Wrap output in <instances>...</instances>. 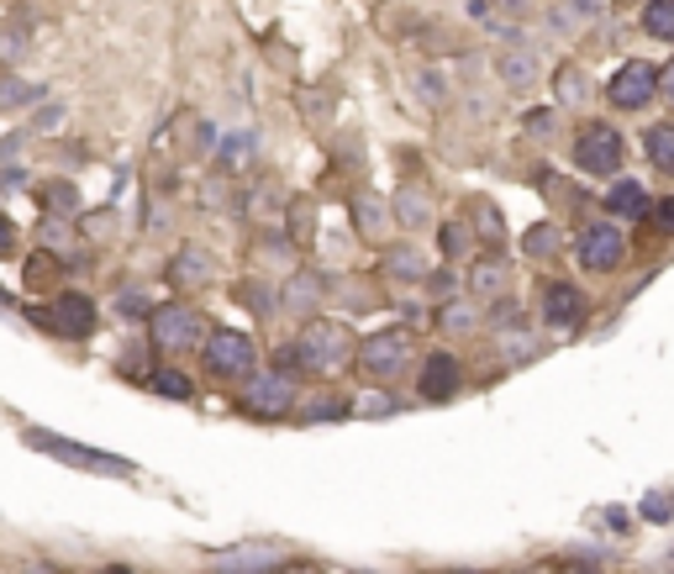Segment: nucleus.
Listing matches in <instances>:
<instances>
[{
  "label": "nucleus",
  "instance_id": "obj_1",
  "mask_svg": "<svg viewBox=\"0 0 674 574\" xmlns=\"http://www.w3.org/2000/svg\"><path fill=\"white\" fill-rule=\"evenodd\" d=\"M354 327L348 322H333V316H306V327L295 343H280V354H274V369L280 375H312V380L333 385L343 380L348 369H354Z\"/></svg>",
  "mask_w": 674,
  "mask_h": 574
},
{
  "label": "nucleus",
  "instance_id": "obj_2",
  "mask_svg": "<svg viewBox=\"0 0 674 574\" xmlns=\"http://www.w3.org/2000/svg\"><path fill=\"white\" fill-rule=\"evenodd\" d=\"M22 322L26 327H37V333L48 337H64V343H90L100 327V306L85 295V290H53L48 306H32V301H22Z\"/></svg>",
  "mask_w": 674,
  "mask_h": 574
},
{
  "label": "nucleus",
  "instance_id": "obj_3",
  "mask_svg": "<svg viewBox=\"0 0 674 574\" xmlns=\"http://www.w3.org/2000/svg\"><path fill=\"white\" fill-rule=\"evenodd\" d=\"M143 327H148V348L164 354V359L195 354V348L206 343V333H211V322H206L200 306H191V301H164V306H153Z\"/></svg>",
  "mask_w": 674,
  "mask_h": 574
},
{
  "label": "nucleus",
  "instance_id": "obj_4",
  "mask_svg": "<svg viewBox=\"0 0 674 574\" xmlns=\"http://www.w3.org/2000/svg\"><path fill=\"white\" fill-rule=\"evenodd\" d=\"M354 364H359L363 380L385 390V385H395L411 364H416V337H411V327H401V322H395V327H380V333H369L359 348H354Z\"/></svg>",
  "mask_w": 674,
  "mask_h": 574
},
{
  "label": "nucleus",
  "instance_id": "obj_5",
  "mask_svg": "<svg viewBox=\"0 0 674 574\" xmlns=\"http://www.w3.org/2000/svg\"><path fill=\"white\" fill-rule=\"evenodd\" d=\"M22 443L26 448H37V454L58 458L64 469H85V475H117V479H132L138 475V464L121 454H106V448H90V443H74V437H58L48 427H22Z\"/></svg>",
  "mask_w": 674,
  "mask_h": 574
},
{
  "label": "nucleus",
  "instance_id": "obj_6",
  "mask_svg": "<svg viewBox=\"0 0 674 574\" xmlns=\"http://www.w3.org/2000/svg\"><path fill=\"white\" fill-rule=\"evenodd\" d=\"M195 354H200V369L221 385H242L259 369V343L248 333H238V327H211Z\"/></svg>",
  "mask_w": 674,
  "mask_h": 574
},
{
  "label": "nucleus",
  "instance_id": "obj_7",
  "mask_svg": "<svg viewBox=\"0 0 674 574\" xmlns=\"http://www.w3.org/2000/svg\"><path fill=\"white\" fill-rule=\"evenodd\" d=\"M238 411L253 422H285L290 411H301V385H295V375H280V369H253L242 380Z\"/></svg>",
  "mask_w": 674,
  "mask_h": 574
},
{
  "label": "nucleus",
  "instance_id": "obj_8",
  "mask_svg": "<svg viewBox=\"0 0 674 574\" xmlns=\"http://www.w3.org/2000/svg\"><path fill=\"white\" fill-rule=\"evenodd\" d=\"M627 159V143L622 132L611 127V121H585L575 132V164L579 174H596V180H611Z\"/></svg>",
  "mask_w": 674,
  "mask_h": 574
},
{
  "label": "nucleus",
  "instance_id": "obj_9",
  "mask_svg": "<svg viewBox=\"0 0 674 574\" xmlns=\"http://www.w3.org/2000/svg\"><path fill=\"white\" fill-rule=\"evenodd\" d=\"M575 259H579V269H590V274L622 269V259H627L622 227H611V221H585L575 238Z\"/></svg>",
  "mask_w": 674,
  "mask_h": 574
},
{
  "label": "nucleus",
  "instance_id": "obj_10",
  "mask_svg": "<svg viewBox=\"0 0 674 574\" xmlns=\"http://www.w3.org/2000/svg\"><path fill=\"white\" fill-rule=\"evenodd\" d=\"M659 96V69H653L649 58H627L622 69L611 74V85H606V100L617 106V111H638V106H649Z\"/></svg>",
  "mask_w": 674,
  "mask_h": 574
},
{
  "label": "nucleus",
  "instance_id": "obj_11",
  "mask_svg": "<svg viewBox=\"0 0 674 574\" xmlns=\"http://www.w3.org/2000/svg\"><path fill=\"white\" fill-rule=\"evenodd\" d=\"M217 574H285L290 570V553L280 543H238L211 559Z\"/></svg>",
  "mask_w": 674,
  "mask_h": 574
},
{
  "label": "nucleus",
  "instance_id": "obj_12",
  "mask_svg": "<svg viewBox=\"0 0 674 574\" xmlns=\"http://www.w3.org/2000/svg\"><path fill=\"white\" fill-rule=\"evenodd\" d=\"M537 312L554 333H569L585 322V290H575L569 280H543L537 285Z\"/></svg>",
  "mask_w": 674,
  "mask_h": 574
},
{
  "label": "nucleus",
  "instance_id": "obj_13",
  "mask_svg": "<svg viewBox=\"0 0 674 574\" xmlns=\"http://www.w3.org/2000/svg\"><path fill=\"white\" fill-rule=\"evenodd\" d=\"M164 280L174 290H206L217 280V259H211V248H200V242H180L164 263Z\"/></svg>",
  "mask_w": 674,
  "mask_h": 574
},
{
  "label": "nucleus",
  "instance_id": "obj_14",
  "mask_svg": "<svg viewBox=\"0 0 674 574\" xmlns=\"http://www.w3.org/2000/svg\"><path fill=\"white\" fill-rule=\"evenodd\" d=\"M458 390H464V364L454 359V354H427L422 359V375H416V396L422 401H433V407H443V401H454Z\"/></svg>",
  "mask_w": 674,
  "mask_h": 574
},
{
  "label": "nucleus",
  "instance_id": "obj_15",
  "mask_svg": "<svg viewBox=\"0 0 674 574\" xmlns=\"http://www.w3.org/2000/svg\"><path fill=\"white\" fill-rule=\"evenodd\" d=\"M469 290H475L480 301H501L506 290H511V263H506V253H480V259H469Z\"/></svg>",
  "mask_w": 674,
  "mask_h": 574
},
{
  "label": "nucleus",
  "instance_id": "obj_16",
  "mask_svg": "<svg viewBox=\"0 0 674 574\" xmlns=\"http://www.w3.org/2000/svg\"><path fill=\"white\" fill-rule=\"evenodd\" d=\"M433 263H427V253L416 248V242H395V248H385L380 253V274L385 280H406V285H422V274H427Z\"/></svg>",
  "mask_w": 674,
  "mask_h": 574
},
{
  "label": "nucleus",
  "instance_id": "obj_17",
  "mask_svg": "<svg viewBox=\"0 0 674 574\" xmlns=\"http://www.w3.org/2000/svg\"><path fill=\"white\" fill-rule=\"evenodd\" d=\"M496 74H501V85H511V90H532L537 79H543V64H537V53L532 48H511L496 58Z\"/></svg>",
  "mask_w": 674,
  "mask_h": 574
},
{
  "label": "nucleus",
  "instance_id": "obj_18",
  "mask_svg": "<svg viewBox=\"0 0 674 574\" xmlns=\"http://www.w3.org/2000/svg\"><path fill=\"white\" fill-rule=\"evenodd\" d=\"M322 295H327V280H322L316 269H295L280 301H285V306H290L295 316H316V306H322Z\"/></svg>",
  "mask_w": 674,
  "mask_h": 574
},
{
  "label": "nucleus",
  "instance_id": "obj_19",
  "mask_svg": "<svg viewBox=\"0 0 674 574\" xmlns=\"http://www.w3.org/2000/svg\"><path fill=\"white\" fill-rule=\"evenodd\" d=\"M395 227H406V232H422V227H433V195L422 191V185H401L395 191Z\"/></svg>",
  "mask_w": 674,
  "mask_h": 574
},
{
  "label": "nucleus",
  "instance_id": "obj_20",
  "mask_svg": "<svg viewBox=\"0 0 674 574\" xmlns=\"http://www.w3.org/2000/svg\"><path fill=\"white\" fill-rule=\"evenodd\" d=\"M606 212L617 216V221H643V216L653 212V201H649V191H643L638 180H617L611 195H606Z\"/></svg>",
  "mask_w": 674,
  "mask_h": 574
},
{
  "label": "nucleus",
  "instance_id": "obj_21",
  "mask_svg": "<svg viewBox=\"0 0 674 574\" xmlns=\"http://www.w3.org/2000/svg\"><path fill=\"white\" fill-rule=\"evenodd\" d=\"M143 385L159 390V396H168V401H195V380L185 369H174V364H148Z\"/></svg>",
  "mask_w": 674,
  "mask_h": 574
},
{
  "label": "nucleus",
  "instance_id": "obj_22",
  "mask_svg": "<svg viewBox=\"0 0 674 574\" xmlns=\"http://www.w3.org/2000/svg\"><path fill=\"white\" fill-rule=\"evenodd\" d=\"M464 221H469V232H480L490 253H501L506 227H501V216H496V206H490V201H469V212H464Z\"/></svg>",
  "mask_w": 674,
  "mask_h": 574
},
{
  "label": "nucleus",
  "instance_id": "obj_23",
  "mask_svg": "<svg viewBox=\"0 0 674 574\" xmlns=\"http://www.w3.org/2000/svg\"><path fill=\"white\" fill-rule=\"evenodd\" d=\"M385 221H390V212H385V201H380V195H354V227H359L363 238L380 242Z\"/></svg>",
  "mask_w": 674,
  "mask_h": 574
},
{
  "label": "nucleus",
  "instance_id": "obj_24",
  "mask_svg": "<svg viewBox=\"0 0 674 574\" xmlns=\"http://www.w3.org/2000/svg\"><path fill=\"white\" fill-rule=\"evenodd\" d=\"M37 201H43V216H79L85 206H79V191H74L69 180H48L43 191H37Z\"/></svg>",
  "mask_w": 674,
  "mask_h": 574
},
{
  "label": "nucleus",
  "instance_id": "obj_25",
  "mask_svg": "<svg viewBox=\"0 0 674 574\" xmlns=\"http://www.w3.org/2000/svg\"><path fill=\"white\" fill-rule=\"evenodd\" d=\"M643 148H649V164L653 169L674 174V121H659V127H649V132H643Z\"/></svg>",
  "mask_w": 674,
  "mask_h": 574
},
{
  "label": "nucleus",
  "instance_id": "obj_26",
  "mask_svg": "<svg viewBox=\"0 0 674 574\" xmlns=\"http://www.w3.org/2000/svg\"><path fill=\"white\" fill-rule=\"evenodd\" d=\"M48 100V85H22L17 74H0V111H17V106H37Z\"/></svg>",
  "mask_w": 674,
  "mask_h": 574
},
{
  "label": "nucleus",
  "instance_id": "obj_27",
  "mask_svg": "<svg viewBox=\"0 0 674 574\" xmlns=\"http://www.w3.org/2000/svg\"><path fill=\"white\" fill-rule=\"evenodd\" d=\"M253 148H259L253 132H232V138L217 143V164L227 169V174H238V169H248V153H253Z\"/></svg>",
  "mask_w": 674,
  "mask_h": 574
},
{
  "label": "nucleus",
  "instance_id": "obj_28",
  "mask_svg": "<svg viewBox=\"0 0 674 574\" xmlns=\"http://www.w3.org/2000/svg\"><path fill=\"white\" fill-rule=\"evenodd\" d=\"M437 242H443V259H454V263L475 253V232H469V221H464V216H458V221H448V227L437 232Z\"/></svg>",
  "mask_w": 674,
  "mask_h": 574
},
{
  "label": "nucleus",
  "instance_id": "obj_29",
  "mask_svg": "<svg viewBox=\"0 0 674 574\" xmlns=\"http://www.w3.org/2000/svg\"><path fill=\"white\" fill-rule=\"evenodd\" d=\"M643 32L659 43H674V0H649L643 6Z\"/></svg>",
  "mask_w": 674,
  "mask_h": 574
},
{
  "label": "nucleus",
  "instance_id": "obj_30",
  "mask_svg": "<svg viewBox=\"0 0 674 574\" xmlns=\"http://www.w3.org/2000/svg\"><path fill=\"white\" fill-rule=\"evenodd\" d=\"M232 295H238V306H248L253 316H269L274 306H280V295H274V290H269L264 280H242V285L232 290Z\"/></svg>",
  "mask_w": 674,
  "mask_h": 574
},
{
  "label": "nucleus",
  "instance_id": "obj_31",
  "mask_svg": "<svg viewBox=\"0 0 674 574\" xmlns=\"http://www.w3.org/2000/svg\"><path fill=\"white\" fill-rule=\"evenodd\" d=\"M475 322H480V312H475V306H464V301H443V306H437V327H443V333H475Z\"/></svg>",
  "mask_w": 674,
  "mask_h": 574
},
{
  "label": "nucleus",
  "instance_id": "obj_32",
  "mask_svg": "<svg viewBox=\"0 0 674 574\" xmlns=\"http://www.w3.org/2000/svg\"><path fill=\"white\" fill-rule=\"evenodd\" d=\"M522 242H528V253H532V259H554L558 248H564V232H558L554 221H537V227H532V232H528Z\"/></svg>",
  "mask_w": 674,
  "mask_h": 574
},
{
  "label": "nucleus",
  "instance_id": "obj_33",
  "mask_svg": "<svg viewBox=\"0 0 674 574\" xmlns=\"http://www.w3.org/2000/svg\"><path fill=\"white\" fill-rule=\"evenodd\" d=\"M316 232V206L301 195V201H290V238H295V248H306Z\"/></svg>",
  "mask_w": 674,
  "mask_h": 574
},
{
  "label": "nucleus",
  "instance_id": "obj_34",
  "mask_svg": "<svg viewBox=\"0 0 674 574\" xmlns=\"http://www.w3.org/2000/svg\"><path fill=\"white\" fill-rule=\"evenodd\" d=\"M554 85H558V100H564V106H585V100H590V85H585V74H579L575 64H564Z\"/></svg>",
  "mask_w": 674,
  "mask_h": 574
},
{
  "label": "nucleus",
  "instance_id": "obj_35",
  "mask_svg": "<svg viewBox=\"0 0 674 574\" xmlns=\"http://www.w3.org/2000/svg\"><path fill=\"white\" fill-rule=\"evenodd\" d=\"M117 312H121V316H132V322H148L153 301L143 295V285H121V290H117Z\"/></svg>",
  "mask_w": 674,
  "mask_h": 574
},
{
  "label": "nucleus",
  "instance_id": "obj_36",
  "mask_svg": "<svg viewBox=\"0 0 674 574\" xmlns=\"http://www.w3.org/2000/svg\"><path fill=\"white\" fill-rule=\"evenodd\" d=\"M26 53V26H17V22H0V64L11 69L17 58Z\"/></svg>",
  "mask_w": 674,
  "mask_h": 574
},
{
  "label": "nucleus",
  "instance_id": "obj_37",
  "mask_svg": "<svg viewBox=\"0 0 674 574\" xmlns=\"http://www.w3.org/2000/svg\"><path fill=\"white\" fill-rule=\"evenodd\" d=\"M643 522H674V496H670V490H653V496H643Z\"/></svg>",
  "mask_w": 674,
  "mask_h": 574
},
{
  "label": "nucleus",
  "instance_id": "obj_38",
  "mask_svg": "<svg viewBox=\"0 0 674 574\" xmlns=\"http://www.w3.org/2000/svg\"><path fill=\"white\" fill-rule=\"evenodd\" d=\"M348 401H343V396H337V401H312V407H306V422H343V416H348Z\"/></svg>",
  "mask_w": 674,
  "mask_h": 574
},
{
  "label": "nucleus",
  "instance_id": "obj_39",
  "mask_svg": "<svg viewBox=\"0 0 674 574\" xmlns=\"http://www.w3.org/2000/svg\"><path fill=\"white\" fill-rule=\"evenodd\" d=\"M17 253H22V232H17V221H11V216L0 212V263L17 259Z\"/></svg>",
  "mask_w": 674,
  "mask_h": 574
},
{
  "label": "nucleus",
  "instance_id": "obj_40",
  "mask_svg": "<svg viewBox=\"0 0 674 574\" xmlns=\"http://www.w3.org/2000/svg\"><path fill=\"white\" fill-rule=\"evenodd\" d=\"M554 127H558V111L554 106H537L528 117V138H554Z\"/></svg>",
  "mask_w": 674,
  "mask_h": 574
},
{
  "label": "nucleus",
  "instance_id": "obj_41",
  "mask_svg": "<svg viewBox=\"0 0 674 574\" xmlns=\"http://www.w3.org/2000/svg\"><path fill=\"white\" fill-rule=\"evenodd\" d=\"M359 411H369V416H395V396H390V390H380V396H369Z\"/></svg>",
  "mask_w": 674,
  "mask_h": 574
},
{
  "label": "nucleus",
  "instance_id": "obj_42",
  "mask_svg": "<svg viewBox=\"0 0 674 574\" xmlns=\"http://www.w3.org/2000/svg\"><path fill=\"white\" fill-rule=\"evenodd\" d=\"M58 121H64V106H43V111H37V121H32V132H53Z\"/></svg>",
  "mask_w": 674,
  "mask_h": 574
},
{
  "label": "nucleus",
  "instance_id": "obj_43",
  "mask_svg": "<svg viewBox=\"0 0 674 574\" xmlns=\"http://www.w3.org/2000/svg\"><path fill=\"white\" fill-rule=\"evenodd\" d=\"M653 206H659V212H649V216L664 227V232H674V195H670V201H653Z\"/></svg>",
  "mask_w": 674,
  "mask_h": 574
},
{
  "label": "nucleus",
  "instance_id": "obj_44",
  "mask_svg": "<svg viewBox=\"0 0 674 574\" xmlns=\"http://www.w3.org/2000/svg\"><path fill=\"white\" fill-rule=\"evenodd\" d=\"M416 90H422L427 100H443V74L427 69V74H422V85H416Z\"/></svg>",
  "mask_w": 674,
  "mask_h": 574
},
{
  "label": "nucleus",
  "instance_id": "obj_45",
  "mask_svg": "<svg viewBox=\"0 0 674 574\" xmlns=\"http://www.w3.org/2000/svg\"><path fill=\"white\" fill-rule=\"evenodd\" d=\"M659 90H664V96H670V106H674V58L659 69Z\"/></svg>",
  "mask_w": 674,
  "mask_h": 574
},
{
  "label": "nucleus",
  "instance_id": "obj_46",
  "mask_svg": "<svg viewBox=\"0 0 674 574\" xmlns=\"http://www.w3.org/2000/svg\"><path fill=\"white\" fill-rule=\"evenodd\" d=\"M606 527H611V532H627V527H632V517H627V511H606Z\"/></svg>",
  "mask_w": 674,
  "mask_h": 574
},
{
  "label": "nucleus",
  "instance_id": "obj_47",
  "mask_svg": "<svg viewBox=\"0 0 674 574\" xmlns=\"http://www.w3.org/2000/svg\"><path fill=\"white\" fill-rule=\"evenodd\" d=\"M100 574H132V570H127V564H111V570H100Z\"/></svg>",
  "mask_w": 674,
  "mask_h": 574
}]
</instances>
